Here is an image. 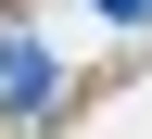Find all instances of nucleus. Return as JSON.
I'll use <instances>...</instances> for the list:
<instances>
[{
  "mask_svg": "<svg viewBox=\"0 0 152 139\" xmlns=\"http://www.w3.org/2000/svg\"><path fill=\"white\" fill-rule=\"evenodd\" d=\"M38 89H51V63H38L26 38H13V51H0V101H38Z\"/></svg>",
  "mask_w": 152,
  "mask_h": 139,
  "instance_id": "f257e3e1",
  "label": "nucleus"
}]
</instances>
